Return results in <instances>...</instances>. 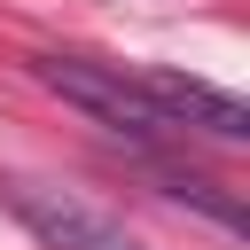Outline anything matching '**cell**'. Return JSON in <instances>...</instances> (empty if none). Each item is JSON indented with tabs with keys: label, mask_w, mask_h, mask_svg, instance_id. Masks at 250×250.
Listing matches in <instances>:
<instances>
[{
	"label": "cell",
	"mask_w": 250,
	"mask_h": 250,
	"mask_svg": "<svg viewBox=\"0 0 250 250\" xmlns=\"http://www.w3.org/2000/svg\"><path fill=\"white\" fill-rule=\"evenodd\" d=\"M0 203L47 242V250H141L117 219H102L94 203H78L70 188H39V180H0Z\"/></svg>",
	"instance_id": "obj_2"
},
{
	"label": "cell",
	"mask_w": 250,
	"mask_h": 250,
	"mask_svg": "<svg viewBox=\"0 0 250 250\" xmlns=\"http://www.w3.org/2000/svg\"><path fill=\"white\" fill-rule=\"evenodd\" d=\"M164 195H172V203H195L203 219H219L227 234H242V203H234L219 180H195V172H164Z\"/></svg>",
	"instance_id": "obj_4"
},
{
	"label": "cell",
	"mask_w": 250,
	"mask_h": 250,
	"mask_svg": "<svg viewBox=\"0 0 250 250\" xmlns=\"http://www.w3.org/2000/svg\"><path fill=\"white\" fill-rule=\"evenodd\" d=\"M141 86L164 102V117L180 125V133H211V141H250V109H242V94H227V86H211V78H180V70H141Z\"/></svg>",
	"instance_id": "obj_3"
},
{
	"label": "cell",
	"mask_w": 250,
	"mask_h": 250,
	"mask_svg": "<svg viewBox=\"0 0 250 250\" xmlns=\"http://www.w3.org/2000/svg\"><path fill=\"white\" fill-rule=\"evenodd\" d=\"M31 70H39V86H47V94H62L70 109H86L102 133H117V141H133V148H156V141H172V133H180V125L164 117V102L141 86V70H125V62L39 55Z\"/></svg>",
	"instance_id": "obj_1"
}]
</instances>
